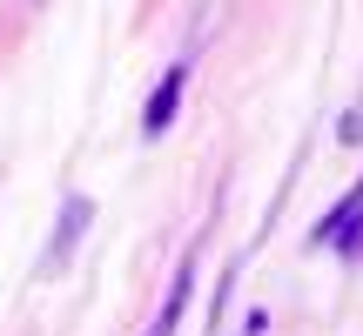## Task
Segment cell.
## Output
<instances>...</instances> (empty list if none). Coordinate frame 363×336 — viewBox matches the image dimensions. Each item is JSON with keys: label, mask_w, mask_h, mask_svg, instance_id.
<instances>
[{"label": "cell", "mask_w": 363, "mask_h": 336, "mask_svg": "<svg viewBox=\"0 0 363 336\" xmlns=\"http://www.w3.org/2000/svg\"><path fill=\"white\" fill-rule=\"evenodd\" d=\"M189 289H195V262H182L175 283H169V303H162V316H155V330H148V336H175L182 310H189Z\"/></svg>", "instance_id": "obj_2"}, {"label": "cell", "mask_w": 363, "mask_h": 336, "mask_svg": "<svg viewBox=\"0 0 363 336\" xmlns=\"http://www.w3.org/2000/svg\"><path fill=\"white\" fill-rule=\"evenodd\" d=\"M182 81H189V67H169L162 74V88H155V101H148V115H142V128L148 135H162L175 121V101H182Z\"/></svg>", "instance_id": "obj_1"}]
</instances>
